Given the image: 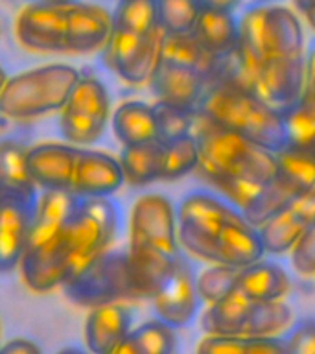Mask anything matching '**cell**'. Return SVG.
<instances>
[{"label": "cell", "instance_id": "9", "mask_svg": "<svg viewBox=\"0 0 315 354\" xmlns=\"http://www.w3.org/2000/svg\"><path fill=\"white\" fill-rule=\"evenodd\" d=\"M164 39L166 32L160 24L151 32L113 28L105 44L107 63L124 82L131 85L151 82L162 59Z\"/></svg>", "mask_w": 315, "mask_h": 354}, {"label": "cell", "instance_id": "43", "mask_svg": "<svg viewBox=\"0 0 315 354\" xmlns=\"http://www.w3.org/2000/svg\"><path fill=\"white\" fill-rule=\"evenodd\" d=\"M303 15L306 17V21H308V24L312 26V30H315V2L309 6L308 10L304 11Z\"/></svg>", "mask_w": 315, "mask_h": 354}, {"label": "cell", "instance_id": "21", "mask_svg": "<svg viewBox=\"0 0 315 354\" xmlns=\"http://www.w3.org/2000/svg\"><path fill=\"white\" fill-rule=\"evenodd\" d=\"M234 290L253 301H280L289 290V277L271 260H256L238 268Z\"/></svg>", "mask_w": 315, "mask_h": 354}, {"label": "cell", "instance_id": "6", "mask_svg": "<svg viewBox=\"0 0 315 354\" xmlns=\"http://www.w3.org/2000/svg\"><path fill=\"white\" fill-rule=\"evenodd\" d=\"M238 44L232 50L245 65L303 59L304 33L289 8L262 2L243 11L238 21Z\"/></svg>", "mask_w": 315, "mask_h": 354}, {"label": "cell", "instance_id": "19", "mask_svg": "<svg viewBox=\"0 0 315 354\" xmlns=\"http://www.w3.org/2000/svg\"><path fill=\"white\" fill-rule=\"evenodd\" d=\"M79 149L74 144L46 142L28 149V166L33 181L43 190L70 188L79 159Z\"/></svg>", "mask_w": 315, "mask_h": 354}, {"label": "cell", "instance_id": "35", "mask_svg": "<svg viewBox=\"0 0 315 354\" xmlns=\"http://www.w3.org/2000/svg\"><path fill=\"white\" fill-rule=\"evenodd\" d=\"M282 122L286 129V146L308 149L315 142V113L297 102L282 111Z\"/></svg>", "mask_w": 315, "mask_h": 354}, {"label": "cell", "instance_id": "38", "mask_svg": "<svg viewBox=\"0 0 315 354\" xmlns=\"http://www.w3.org/2000/svg\"><path fill=\"white\" fill-rule=\"evenodd\" d=\"M292 264L298 275H315V218L293 245Z\"/></svg>", "mask_w": 315, "mask_h": 354}, {"label": "cell", "instance_id": "34", "mask_svg": "<svg viewBox=\"0 0 315 354\" xmlns=\"http://www.w3.org/2000/svg\"><path fill=\"white\" fill-rule=\"evenodd\" d=\"M107 122L79 111L61 109V133L74 146H90L104 137Z\"/></svg>", "mask_w": 315, "mask_h": 354}, {"label": "cell", "instance_id": "39", "mask_svg": "<svg viewBox=\"0 0 315 354\" xmlns=\"http://www.w3.org/2000/svg\"><path fill=\"white\" fill-rule=\"evenodd\" d=\"M286 354H315V319L298 323L282 337Z\"/></svg>", "mask_w": 315, "mask_h": 354}, {"label": "cell", "instance_id": "44", "mask_svg": "<svg viewBox=\"0 0 315 354\" xmlns=\"http://www.w3.org/2000/svg\"><path fill=\"white\" fill-rule=\"evenodd\" d=\"M295 2V6H297V10L300 11V13H304V11L308 10L309 6L314 4L315 0H293Z\"/></svg>", "mask_w": 315, "mask_h": 354}, {"label": "cell", "instance_id": "4", "mask_svg": "<svg viewBox=\"0 0 315 354\" xmlns=\"http://www.w3.org/2000/svg\"><path fill=\"white\" fill-rule=\"evenodd\" d=\"M220 57L212 55L193 33L168 35L160 65L151 77L159 102L195 111L207 88L216 82Z\"/></svg>", "mask_w": 315, "mask_h": 354}, {"label": "cell", "instance_id": "33", "mask_svg": "<svg viewBox=\"0 0 315 354\" xmlns=\"http://www.w3.org/2000/svg\"><path fill=\"white\" fill-rule=\"evenodd\" d=\"M159 26L157 0H118L113 11V28L149 32Z\"/></svg>", "mask_w": 315, "mask_h": 354}, {"label": "cell", "instance_id": "31", "mask_svg": "<svg viewBox=\"0 0 315 354\" xmlns=\"http://www.w3.org/2000/svg\"><path fill=\"white\" fill-rule=\"evenodd\" d=\"M65 107L107 122L111 113L109 93L104 83L96 77H79L66 100Z\"/></svg>", "mask_w": 315, "mask_h": 354}, {"label": "cell", "instance_id": "18", "mask_svg": "<svg viewBox=\"0 0 315 354\" xmlns=\"http://www.w3.org/2000/svg\"><path fill=\"white\" fill-rule=\"evenodd\" d=\"M120 160L94 149H79L72 192L77 198H109L124 185Z\"/></svg>", "mask_w": 315, "mask_h": 354}, {"label": "cell", "instance_id": "7", "mask_svg": "<svg viewBox=\"0 0 315 354\" xmlns=\"http://www.w3.org/2000/svg\"><path fill=\"white\" fill-rule=\"evenodd\" d=\"M79 77V72L65 63L8 77L0 93V113L13 120H28L61 111Z\"/></svg>", "mask_w": 315, "mask_h": 354}, {"label": "cell", "instance_id": "27", "mask_svg": "<svg viewBox=\"0 0 315 354\" xmlns=\"http://www.w3.org/2000/svg\"><path fill=\"white\" fill-rule=\"evenodd\" d=\"M162 157H164V142L160 138L126 146L120 155V165L126 181L131 185H148L160 179Z\"/></svg>", "mask_w": 315, "mask_h": 354}, {"label": "cell", "instance_id": "13", "mask_svg": "<svg viewBox=\"0 0 315 354\" xmlns=\"http://www.w3.org/2000/svg\"><path fill=\"white\" fill-rule=\"evenodd\" d=\"M151 301L159 319L166 321L173 328L188 326L195 319L199 306L198 286L192 270L181 253L175 257L170 273L160 282Z\"/></svg>", "mask_w": 315, "mask_h": 354}, {"label": "cell", "instance_id": "28", "mask_svg": "<svg viewBox=\"0 0 315 354\" xmlns=\"http://www.w3.org/2000/svg\"><path fill=\"white\" fill-rule=\"evenodd\" d=\"M203 354H286V345L276 336H218L207 334L199 342Z\"/></svg>", "mask_w": 315, "mask_h": 354}, {"label": "cell", "instance_id": "49", "mask_svg": "<svg viewBox=\"0 0 315 354\" xmlns=\"http://www.w3.org/2000/svg\"><path fill=\"white\" fill-rule=\"evenodd\" d=\"M0 190H2V181H0Z\"/></svg>", "mask_w": 315, "mask_h": 354}, {"label": "cell", "instance_id": "14", "mask_svg": "<svg viewBox=\"0 0 315 354\" xmlns=\"http://www.w3.org/2000/svg\"><path fill=\"white\" fill-rule=\"evenodd\" d=\"M79 198L70 188H48L37 196L24 254L52 248L76 212Z\"/></svg>", "mask_w": 315, "mask_h": 354}, {"label": "cell", "instance_id": "22", "mask_svg": "<svg viewBox=\"0 0 315 354\" xmlns=\"http://www.w3.org/2000/svg\"><path fill=\"white\" fill-rule=\"evenodd\" d=\"M193 37L203 44L212 55L231 54L238 44V21L232 11L203 8L199 11L198 21L192 30Z\"/></svg>", "mask_w": 315, "mask_h": 354}, {"label": "cell", "instance_id": "26", "mask_svg": "<svg viewBox=\"0 0 315 354\" xmlns=\"http://www.w3.org/2000/svg\"><path fill=\"white\" fill-rule=\"evenodd\" d=\"M175 348V328L166 321L153 319L129 330L113 354H171Z\"/></svg>", "mask_w": 315, "mask_h": 354}, {"label": "cell", "instance_id": "36", "mask_svg": "<svg viewBox=\"0 0 315 354\" xmlns=\"http://www.w3.org/2000/svg\"><path fill=\"white\" fill-rule=\"evenodd\" d=\"M155 116H157V127H159V138L162 142L179 138L182 135L192 133L193 122H195V111L182 109L177 105L157 102L153 105Z\"/></svg>", "mask_w": 315, "mask_h": 354}, {"label": "cell", "instance_id": "25", "mask_svg": "<svg viewBox=\"0 0 315 354\" xmlns=\"http://www.w3.org/2000/svg\"><path fill=\"white\" fill-rule=\"evenodd\" d=\"M276 181L297 198L315 190V157L306 149L286 146L276 151Z\"/></svg>", "mask_w": 315, "mask_h": 354}, {"label": "cell", "instance_id": "29", "mask_svg": "<svg viewBox=\"0 0 315 354\" xmlns=\"http://www.w3.org/2000/svg\"><path fill=\"white\" fill-rule=\"evenodd\" d=\"M0 181L2 187L39 196L37 185L33 181L28 166V148L17 140H0Z\"/></svg>", "mask_w": 315, "mask_h": 354}, {"label": "cell", "instance_id": "47", "mask_svg": "<svg viewBox=\"0 0 315 354\" xmlns=\"http://www.w3.org/2000/svg\"><path fill=\"white\" fill-rule=\"evenodd\" d=\"M306 151H309V153H312V155H314V157H315V142L312 144V146H309V148L306 149Z\"/></svg>", "mask_w": 315, "mask_h": 354}, {"label": "cell", "instance_id": "5", "mask_svg": "<svg viewBox=\"0 0 315 354\" xmlns=\"http://www.w3.org/2000/svg\"><path fill=\"white\" fill-rule=\"evenodd\" d=\"M199 170L204 177H232L269 183L276 179V153L240 133L216 126L195 113Z\"/></svg>", "mask_w": 315, "mask_h": 354}, {"label": "cell", "instance_id": "40", "mask_svg": "<svg viewBox=\"0 0 315 354\" xmlns=\"http://www.w3.org/2000/svg\"><path fill=\"white\" fill-rule=\"evenodd\" d=\"M306 109L315 113V48L309 54V59L306 63V74H304L303 96L298 100Z\"/></svg>", "mask_w": 315, "mask_h": 354}, {"label": "cell", "instance_id": "3", "mask_svg": "<svg viewBox=\"0 0 315 354\" xmlns=\"http://www.w3.org/2000/svg\"><path fill=\"white\" fill-rule=\"evenodd\" d=\"M195 113L216 126L240 133L275 153L286 148V129L280 111L234 83L221 80L212 83Z\"/></svg>", "mask_w": 315, "mask_h": 354}, {"label": "cell", "instance_id": "2", "mask_svg": "<svg viewBox=\"0 0 315 354\" xmlns=\"http://www.w3.org/2000/svg\"><path fill=\"white\" fill-rule=\"evenodd\" d=\"M177 236L188 253L210 264L242 268L264 257L254 227L229 199L192 192L177 207Z\"/></svg>", "mask_w": 315, "mask_h": 354}, {"label": "cell", "instance_id": "48", "mask_svg": "<svg viewBox=\"0 0 315 354\" xmlns=\"http://www.w3.org/2000/svg\"><path fill=\"white\" fill-rule=\"evenodd\" d=\"M258 2H269V0H258Z\"/></svg>", "mask_w": 315, "mask_h": 354}, {"label": "cell", "instance_id": "8", "mask_svg": "<svg viewBox=\"0 0 315 354\" xmlns=\"http://www.w3.org/2000/svg\"><path fill=\"white\" fill-rule=\"evenodd\" d=\"M70 301L83 306L120 303L124 299H140L131 275V266L126 253L107 251L94 260L87 270L65 284Z\"/></svg>", "mask_w": 315, "mask_h": 354}, {"label": "cell", "instance_id": "45", "mask_svg": "<svg viewBox=\"0 0 315 354\" xmlns=\"http://www.w3.org/2000/svg\"><path fill=\"white\" fill-rule=\"evenodd\" d=\"M41 2H48V4H57V6H68L76 0H41Z\"/></svg>", "mask_w": 315, "mask_h": 354}, {"label": "cell", "instance_id": "16", "mask_svg": "<svg viewBox=\"0 0 315 354\" xmlns=\"http://www.w3.org/2000/svg\"><path fill=\"white\" fill-rule=\"evenodd\" d=\"M315 218V190L293 198L275 216L258 227L264 251L282 254L292 251L306 227Z\"/></svg>", "mask_w": 315, "mask_h": 354}, {"label": "cell", "instance_id": "10", "mask_svg": "<svg viewBox=\"0 0 315 354\" xmlns=\"http://www.w3.org/2000/svg\"><path fill=\"white\" fill-rule=\"evenodd\" d=\"M129 242L146 243L168 254L179 253L177 212L170 199L160 194H146L135 201Z\"/></svg>", "mask_w": 315, "mask_h": 354}, {"label": "cell", "instance_id": "12", "mask_svg": "<svg viewBox=\"0 0 315 354\" xmlns=\"http://www.w3.org/2000/svg\"><path fill=\"white\" fill-rule=\"evenodd\" d=\"M37 196L0 190V273L21 266Z\"/></svg>", "mask_w": 315, "mask_h": 354}, {"label": "cell", "instance_id": "17", "mask_svg": "<svg viewBox=\"0 0 315 354\" xmlns=\"http://www.w3.org/2000/svg\"><path fill=\"white\" fill-rule=\"evenodd\" d=\"M113 32V13L96 4L66 6V52L88 54L104 48Z\"/></svg>", "mask_w": 315, "mask_h": 354}, {"label": "cell", "instance_id": "41", "mask_svg": "<svg viewBox=\"0 0 315 354\" xmlns=\"http://www.w3.org/2000/svg\"><path fill=\"white\" fill-rule=\"evenodd\" d=\"M0 353L2 354H39L41 348L39 345L32 342V339H26V337H15V339H10L0 347Z\"/></svg>", "mask_w": 315, "mask_h": 354}, {"label": "cell", "instance_id": "32", "mask_svg": "<svg viewBox=\"0 0 315 354\" xmlns=\"http://www.w3.org/2000/svg\"><path fill=\"white\" fill-rule=\"evenodd\" d=\"M199 11V0H157L159 24L168 35L192 33Z\"/></svg>", "mask_w": 315, "mask_h": 354}, {"label": "cell", "instance_id": "42", "mask_svg": "<svg viewBox=\"0 0 315 354\" xmlns=\"http://www.w3.org/2000/svg\"><path fill=\"white\" fill-rule=\"evenodd\" d=\"M203 8H212V10L232 11L240 4V0H199Z\"/></svg>", "mask_w": 315, "mask_h": 354}, {"label": "cell", "instance_id": "37", "mask_svg": "<svg viewBox=\"0 0 315 354\" xmlns=\"http://www.w3.org/2000/svg\"><path fill=\"white\" fill-rule=\"evenodd\" d=\"M238 268L227 264H214L209 270H204L195 279L199 297L204 299L207 303H214L218 299L225 297L227 293L234 292L236 284Z\"/></svg>", "mask_w": 315, "mask_h": 354}, {"label": "cell", "instance_id": "11", "mask_svg": "<svg viewBox=\"0 0 315 354\" xmlns=\"http://www.w3.org/2000/svg\"><path fill=\"white\" fill-rule=\"evenodd\" d=\"M221 194L247 218L254 227L275 216L282 207H286L295 196L280 183L249 181V179H232V177H207Z\"/></svg>", "mask_w": 315, "mask_h": 354}, {"label": "cell", "instance_id": "24", "mask_svg": "<svg viewBox=\"0 0 315 354\" xmlns=\"http://www.w3.org/2000/svg\"><path fill=\"white\" fill-rule=\"evenodd\" d=\"M113 131L124 146L149 142L159 138L155 109L138 100L122 104L113 115Z\"/></svg>", "mask_w": 315, "mask_h": 354}, {"label": "cell", "instance_id": "46", "mask_svg": "<svg viewBox=\"0 0 315 354\" xmlns=\"http://www.w3.org/2000/svg\"><path fill=\"white\" fill-rule=\"evenodd\" d=\"M6 82H8V74H6V71L0 66V93H2V88H4Z\"/></svg>", "mask_w": 315, "mask_h": 354}, {"label": "cell", "instance_id": "1", "mask_svg": "<svg viewBox=\"0 0 315 354\" xmlns=\"http://www.w3.org/2000/svg\"><path fill=\"white\" fill-rule=\"evenodd\" d=\"M118 229V210L107 198H79L68 225L52 248L24 254L22 279L37 293L65 286L109 251Z\"/></svg>", "mask_w": 315, "mask_h": 354}, {"label": "cell", "instance_id": "30", "mask_svg": "<svg viewBox=\"0 0 315 354\" xmlns=\"http://www.w3.org/2000/svg\"><path fill=\"white\" fill-rule=\"evenodd\" d=\"M195 168H199V146L193 133L164 142V157L160 170L162 181L181 179Z\"/></svg>", "mask_w": 315, "mask_h": 354}, {"label": "cell", "instance_id": "23", "mask_svg": "<svg viewBox=\"0 0 315 354\" xmlns=\"http://www.w3.org/2000/svg\"><path fill=\"white\" fill-rule=\"evenodd\" d=\"M253 303V299L245 297L236 290L227 293L225 297L210 303L209 308L204 310L201 317L203 330L218 336H242Z\"/></svg>", "mask_w": 315, "mask_h": 354}, {"label": "cell", "instance_id": "20", "mask_svg": "<svg viewBox=\"0 0 315 354\" xmlns=\"http://www.w3.org/2000/svg\"><path fill=\"white\" fill-rule=\"evenodd\" d=\"M131 312L120 303L98 304L85 321V343L90 353L113 354L115 347L131 330Z\"/></svg>", "mask_w": 315, "mask_h": 354}, {"label": "cell", "instance_id": "15", "mask_svg": "<svg viewBox=\"0 0 315 354\" xmlns=\"http://www.w3.org/2000/svg\"><path fill=\"white\" fill-rule=\"evenodd\" d=\"M15 35L24 48L66 52V6L33 2L19 13Z\"/></svg>", "mask_w": 315, "mask_h": 354}]
</instances>
